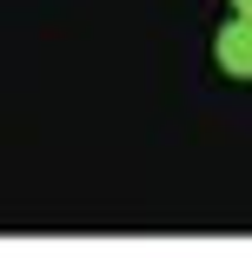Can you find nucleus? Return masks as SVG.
Returning <instances> with one entry per match:
<instances>
[{"label": "nucleus", "instance_id": "f03ea898", "mask_svg": "<svg viewBox=\"0 0 252 258\" xmlns=\"http://www.w3.org/2000/svg\"><path fill=\"white\" fill-rule=\"evenodd\" d=\"M232 14H252V0H232Z\"/></svg>", "mask_w": 252, "mask_h": 258}, {"label": "nucleus", "instance_id": "f257e3e1", "mask_svg": "<svg viewBox=\"0 0 252 258\" xmlns=\"http://www.w3.org/2000/svg\"><path fill=\"white\" fill-rule=\"evenodd\" d=\"M213 60H219V73H232V80H252V14H232V20L219 27V40H213Z\"/></svg>", "mask_w": 252, "mask_h": 258}]
</instances>
